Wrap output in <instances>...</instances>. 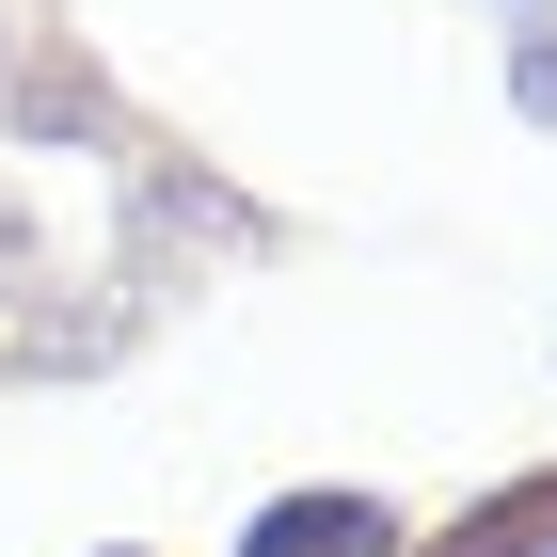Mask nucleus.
<instances>
[{
	"label": "nucleus",
	"instance_id": "nucleus-1",
	"mask_svg": "<svg viewBox=\"0 0 557 557\" xmlns=\"http://www.w3.org/2000/svg\"><path fill=\"white\" fill-rule=\"evenodd\" d=\"M239 557H398V510L319 478V494H271V510L239 525Z\"/></svg>",
	"mask_w": 557,
	"mask_h": 557
},
{
	"label": "nucleus",
	"instance_id": "nucleus-2",
	"mask_svg": "<svg viewBox=\"0 0 557 557\" xmlns=\"http://www.w3.org/2000/svg\"><path fill=\"white\" fill-rule=\"evenodd\" d=\"M430 557H557V462H542V478H510V494H478V510L446 525Z\"/></svg>",
	"mask_w": 557,
	"mask_h": 557
},
{
	"label": "nucleus",
	"instance_id": "nucleus-3",
	"mask_svg": "<svg viewBox=\"0 0 557 557\" xmlns=\"http://www.w3.org/2000/svg\"><path fill=\"white\" fill-rule=\"evenodd\" d=\"M16 128H48V144H112V96H96L81 64H33V81H16Z\"/></svg>",
	"mask_w": 557,
	"mask_h": 557
},
{
	"label": "nucleus",
	"instance_id": "nucleus-4",
	"mask_svg": "<svg viewBox=\"0 0 557 557\" xmlns=\"http://www.w3.org/2000/svg\"><path fill=\"white\" fill-rule=\"evenodd\" d=\"M510 81H525V112L557 128V33H525V64H510Z\"/></svg>",
	"mask_w": 557,
	"mask_h": 557
}]
</instances>
